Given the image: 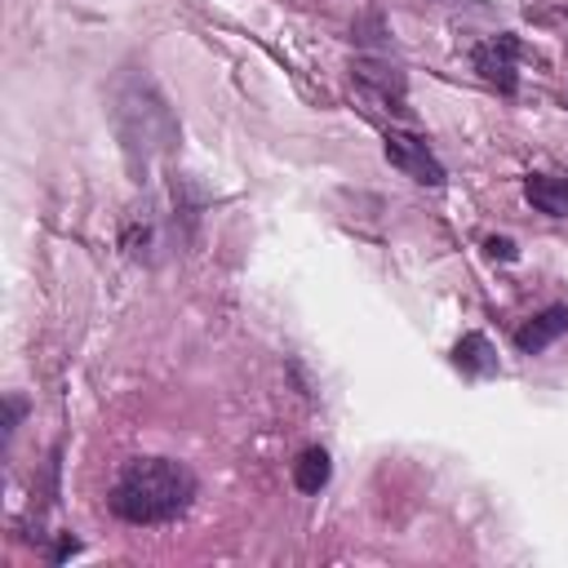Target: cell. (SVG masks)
Segmentation results:
<instances>
[{
  "label": "cell",
  "instance_id": "5",
  "mask_svg": "<svg viewBox=\"0 0 568 568\" xmlns=\"http://www.w3.org/2000/svg\"><path fill=\"white\" fill-rule=\"evenodd\" d=\"M568 333V306H546L541 315H532L519 333H515V346L524 351V355H537V351H546L555 337H564Z\"/></svg>",
  "mask_w": 568,
  "mask_h": 568
},
{
  "label": "cell",
  "instance_id": "1",
  "mask_svg": "<svg viewBox=\"0 0 568 568\" xmlns=\"http://www.w3.org/2000/svg\"><path fill=\"white\" fill-rule=\"evenodd\" d=\"M195 497V475L173 457H133L111 484V510L129 524H169Z\"/></svg>",
  "mask_w": 568,
  "mask_h": 568
},
{
  "label": "cell",
  "instance_id": "2",
  "mask_svg": "<svg viewBox=\"0 0 568 568\" xmlns=\"http://www.w3.org/2000/svg\"><path fill=\"white\" fill-rule=\"evenodd\" d=\"M115 129H120V142L124 151L142 164L155 160V155H169L173 142H178V124L164 106V98L146 84V80H129L115 98Z\"/></svg>",
  "mask_w": 568,
  "mask_h": 568
},
{
  "label": "cell",
  "instance_id": "8",
  "mask_svg": "<svg viewBox=\"0 0 568 568\" xmlns=\"http://www.w3.org/2000/svg\"><path fill=\"white\" fill-rule=\"evenodd\" d=\"M328 475H333V462H328L324 448H306V453L293 462V484H297L302 493H320V488L328 484Z\"/></svg>",
  "mask_w": 568,
  "mask_h": 568
},
{
  "label": "cell",
  "instance_id": "10",
  "mask_svg": "<svg viewBox=\"0 0 568 568\" xmlns=\"http://www.w3.org/2000/svg\"><path fill=\"white\" fill-rule=\"evenodd\" d=\"M488 253H493V257H506V262H515V244H510V240H488Z\"/></svg>",
  "mask_w": 568,
  "mask_h": 568
},
{
  "label": "cell",
  "instance_id": "3",
  "mask_svg": "<svg viewBox=\"0 0 568 568\" xmlns=\"http://www.w3.org/2000/svg\"><path fill=\"white\" fill-rule=\"evenodd\" d=\"M386 160L399 169V173H408L413 182H422V186H439L444 182V164L430 155V146L422 142V138H413V133H399V129H390L386 133Z\"/></svg>",
  "mask_w": 568,
  "mask_h": 568
},
{
  "label": "cell",
  "instance_id": "7",
  "mask_svg": "<svg viewBox=\"0 0 568 568\" xmlns=\"http://www.w3.org/2000/svg\"><path fill=\"white\" fill-rule=\"evenodd\" d=\"M453 364L466 373V377H488L497 373V351L484 333H466L457 346H453Z\"/></svg>",
  "mask_w": 568,
  "mask_h": 568
},
{
  "label": "cell",
  "instance_id": "6",
  "mask_svg": "<svg viewBox=\"0 0 568 568\" xmlns=\"http://www.w3.org/2000/svg\"><path fill=\"white\" fill-rule=\"evenodd\" d=\"M524 195L537 213H550V217H568V178H555V173H532L524 182Z\"/></svg>",
  "mask_w": 568,
  "mask_h": 568
},
{
  "label": "cell",
  "instance_id": "4",
  "mask_svg": "<svg viewBox=\"0 0 568 568\" xmlns=\"http://www.w3.org/2000/svg\"><path fill=\"white\" fill-rule=\"evenodd\" d=\"M515 53H519V40L515 36H493L484 44H475V71L497 84V89H515Z\"/></svg>",
  "mask_w": 568,
  "mask_h": 568
},
{
  "label": "cell",
  "instance_id": "9",
  "mask_svg": "<svg viewBox=\"0 0 568 568\" xmlns=\"http://www.w3.org/2000/svg\"><path fill=\"white\" fill-rule=\"evenodd\" d=\"M22 413H27V399H22V395H9V399H4V439L18 430Z\"/></svg>",
  "mask_w": 568,
  "mask_h": 568
}]
</instances>
